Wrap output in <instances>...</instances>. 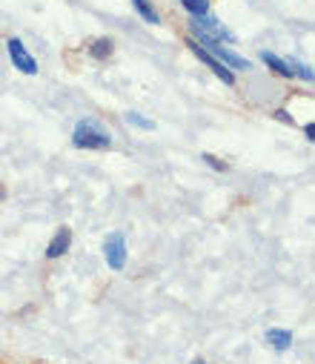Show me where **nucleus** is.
Instances as JSON below:
<instances>
[{
	"label": "nucleus",
	"instance_id": "1",
	"mask_svg": "<svg viewBox=\"0 0 315 364\" xmlns=\"http://www.w3.org/2000/svg\"><path fill=\"white\" fill-rule=\"evenodd\" d=\"M72 144L78 149H107L112 144V135L103 129L97 121L83 118V121H78V127L72 132Z\"/></svg>",
	"mask_w": 315,
	"mask_h": 364
},
{
	"label": "nucleus",
	"instance_id": "2",
	"mask_svg": "<svg viewBox=\"0 0 315 364\" xmlns=\"http://www.w3.org/2000/svg\"><path fill=\"white\" fill-rule=\"evenodd\" d=\"M192 35H195V43H201V46H203L209 55H213V58H218V60H221L227 69H233V72H235V69H238V72H247V69H252V63H250L247 58H241L238 52L227 49V46H224V43H218L215 38L203 35L201 29H195V26H192Z\"/></svg>",
	"mask_w": 315,
	"mask_h": 364
},
{
	"label": "nucleus",
	"instance_id": "3",
	"mask_svg": "<svg viewBox=\"0 0 315 364\" xmlns=\"http://www.w3.org/2000/svg\"><path fill=\"white\" fill-rule=\"evenodd\" d=\"M186 46H189V52H192V55H195L201 63H206V69L213 72V75H215L221 83H227V86H233V83H235V72H233V69H227V66H224L218 58L209 55V52H206L201 43H195V41L189 38V41H186Z\"/></svg>",
	"mask_w": 315,
	"mask_h": 364
},
{
	"label": "nucleus",
	"instance_id": "4",
	"mask_svg": "<svg viewBox=\"0 0 315 364\" xmlns=\"http://www.w3.org/2000/svg\"><path fill=\"white\" fill-rule=\"evenodd\" d=\"M103 258L112 269H124L127 267V235L124 232H110L103 238Z\"/></svg>",
	"mask_w": 315,
	"mask_h": 364
},
{
	"label": "nucleus",
	"instance_id": "5",
	"mask_svg": "<svg viewBox=\"0 0 315 364\" xmlns=\"http://www.w3.org/2000/svg\"><path fill=\"white\" fill-rule=\"evenodd\" d=\"M6 55H9V60H12V66L18 72H23V75H35L38 72V60L32 58V52L23 46L21 38H9L6 41Z\"/></svg>",
	"mask_w": 315,
	"mask_h": 364
},
{
	"label": "nucleus",
	"instance_id": "6",
	"mask_svg": "<svg viewBox=\"0 0 315 364\" xmlns=\"http://www.w3.org/2000/svg\"><path fill=\"white\" fill-rule=\"evenodd\" d=\"M189 26H195V29H201L203 35H209V38H215L218 43H233L235 41V35L218 21V18H213V15H203V18H192V23Z\"/></svg>",
	"mask_w": 315,
	"mask_h": 364
},
{
	"label": "nucleus",
	"instance_id": "7",
	"mask_svg": "<svg viewBox=\"0 0 315 364\" xmlns=\"http://www.w3.org/2000/svg\"><path fill=\"white\" fill-rule=\"evenodd\" d=\"M69 247H72V230L69 227H60L55 232V238L49 241V247H46V258H60V255L69 252Z\"/></svg>",
	"mask_w": 315,
	"mask_h": 364
},
{
	"label": "nucleus",
	"instance_id": "8",
	"mask_svg": "<svg viewBox=\"0 0 315 364\" xmlns=\"http://www.w3.org/2000/svg\"><path fill=\"white\" fill-rule=\"evenodd\" d=\"M112 52H115V41H112V38H95V41L89 43V55H92L95 60H107Z\"/></svg>",
	"mask_w": 315,
	"mask_h": 364
},
{
	"label": "nucleus",
	"instance_id": "9",
	"mask_svg": "<svg viewBox=\"0 0 315 364\" xmlns=\"http://www.w3.org/2000/svg\"><path fill=\"white\" fill-rule=\"evenodd\" d=\"M261 60H264L275 75H281V77H292V66H289V60H284V58H278V55H272V52H261Z\"/></svg>",
	"mask_w": 315,
	"mask_h": 364
},
{
	"label": "nucleus",
	"instance_id": "10",
	"mask_svg": "<svg viewBox=\"0 0 315 364\" xmlns=\"http://www.w3.org/2000/svg\"><path fill=\"white\" fill-rule=\"evenodd\" d=\"M132 6H135V12L146 21V23H152V26H161V15L155 12V6H152V0H132Z\"/></svg>",
	"mask_w": 315,
	"mask_h": 364
},
{
	"label": "nucleus",
	"instance_id": "11",
	"mask_svg": "<svg viewBox=\"0 0 315 364\" xmlns=\"http://www.w3.org/2000/svg\"><path fill=\"white\" fill-rule=\"evenodd\" d=\"M267 341L272 344V350H289L292 344V333L289 330H267Z\"/></svg>",
	"mask_w": 315,
	"mask_h": 364
},
{
	"label": "nucleus",
	"instance_id": "12",
	"mask_svg": "<svg viewBox=\"0 0 315 364\" xmlns=\"http://www.w3.org/2000/svg\"><path fill=\"white\" fill-rule=\"evenodd\" d=\"M181 6L189 18H203L209 15V0H181Z\"/></svg>",
	"mask_w": 315,
	"mask_h": 364
},
{
	"label": "nucleus",
	"instance_id": "13",
	"mask_svg": "<svg viewBox=\"0 0 315 364\" xmlns=\"http://www.w3.org/2000/svg\"><path fill=\"white\" fill-rule=\"evenodd\" d=\"M289 66H292V75H298L301 80L312 83V69H309V66H304L301 60H289Z\"/></svg>",
	"mask_w": 315,
	"mask_h": 364
},
{
	"label": "nucleus",
	"instance_id": "14",
	"mask_svg": "<svg viewBox=\"0 0 315 364\" xmlns=\"http://www.w3.org/2000/svg\"><path fill=\"white\" fill-rule=\"evenodd\" d=\"M127 121H129L132 127H138V129H155V124H152V121H146V118H141L138 112H129V115H127Z\"/></svg>",
	"mask_w": 315,
	"mask_h": 364
},
{
	"label": "nucleus",
	"instance_id": "15",
	"mask_svg": "<svg viewBox=\"0 0 315 364\" xmlns=\"http://www.w3.org/2000/svg\"><path fill=\"white\" fill-rule=\"evenodd\" d=\"M203 161H206V164H209V166H215V169H221V172H224V169H227V164H221V161H218V158H215V155H209V152H206V155H203Z\"/></svg>",
	"mask_w": 315,
	"mask_h": 364
},
{
	"label": "nucleus",
	"instance_id": "16",
	"mask_svg": "<svg viewBox=\"0 0 315 364\" xmlns=\"http://www.w3.org/2000/svg\"><path fill=\"white\" fill-rule=\"evenodd\" d=\"M304 135H306V141H315V124H306Z\"/></svg>",
	"mask_w": 315,
	"mask_h": 364
},
{
	"label": "nucleus",
	"instance_id": "17",
	"mask_svg": "<svg viewBox=\"0 0 315 364\" xmlns=\"http://www.w3.org/2000/svg\"><path fill=\"white\" fill-rule=\"evenodd\" d=\"M275 118H278V121H287V124H292V118H289L284 109H278V112H275Z\"/></svg>",
	"mask_w": 315,
	"mask_h": 364
},
{
	"label": "nucleus",
	"instance_id": "18",
	"mask_svg": "<svg viewBox=\"0 0 315 364\" xmlns=\"http://www.w3.org/2000/svg\"><path fill=\"white\" fill-rule=\"evenodd\" d=\"M192 364H206V361L203 358H192Z\"/></svg>",
	"mask_w": 315,
	"mask_h": 364
}]
</instances>
